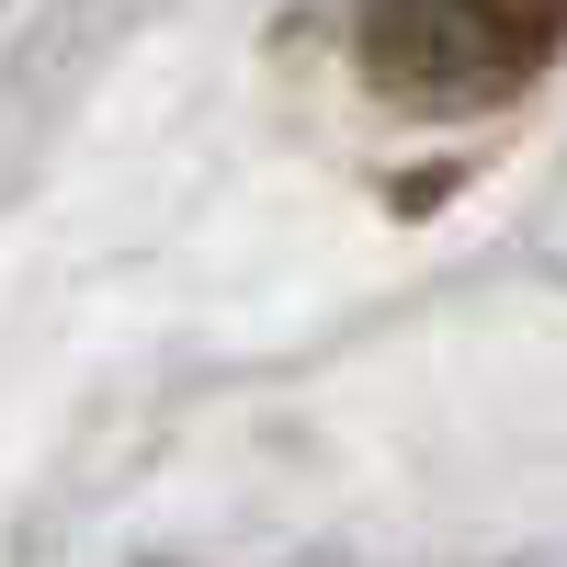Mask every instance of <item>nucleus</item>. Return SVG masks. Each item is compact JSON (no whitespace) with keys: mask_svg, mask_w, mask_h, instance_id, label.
<instances>
[{"mask_svg":"<svg viewBox=\"0 0 567 567\" xmlns=\"http://www.w3.org/2000/svg\"><path fill=\"white\" fill-rule=\"evenodd\" d=\"M567 34V0H363V69L409 103H488Z\"/></svg>","mask_w":567,"mask_h":567,"instance_id":"1","label":"nucleus"}]
</instances>
